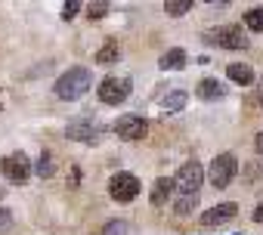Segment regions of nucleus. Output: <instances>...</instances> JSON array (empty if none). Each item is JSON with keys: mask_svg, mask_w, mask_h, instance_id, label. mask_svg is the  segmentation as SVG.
I'll return each instance as SVG.
<instances>
[{"mask_svg": "<svg viewBox=\"0 0 263 235\" xmlns=\"http://www.w3.org/2000/svg\"><path fill=\"white\" fill-rule=\"evenodd\" d=\"M90 87H93V74H90L87 68L74 65V68H68L65 74H59V81H56V96H59V99H81Z\"/></svg>", "mask_w": 263, "mask_h": 235, "instance_id": "f257e3e1", "label": "nucleus"}, {"mask_svg": "<svg viewBox=\"0 0 263 235\" xmlns=\"http://www.w3.org/2000/svg\"><path fill=\"white\" fill-rule=\"evenodd\" d=\"M235 173H238V161H235V155H217L214 161H211V167H208V183L214 186V189H226L232 180H235Z\"/></svg>", "mask_w": 263, "mask_h": 235, "instance_id": "f03ea898", "label": "nucleus"}, {"mask_svg": "<svg viewBox=\"0 0 263 235\" xmlns=\"http://www.w3.org/2000/svg\"><path fill=\"white\" fill-rule=\"evenodd\" d=\"M0 173H4L7 183H13V186H25L28 177H31V161H28V155H25V152L7 155L4 161H0Z\"/></svg>", "mask_w": 263, "mask_h": 235, "instance_id": "7ed1b4c3", "label": "nucleus"}, {"mask_svg": "<svg viewBox=\"0 0 263 235\" xmlns=\"http://www.w3.org/2000/svg\"><path fill=\"white\" fill-rule=\"evenodd\" d=\"M111 130H115L118 140L137 143V140H146V133H149V121H146V118H140V114H124V118H118V121H115Z\"/></svg>", "mask_w": 263, "mask_h": 235, "instance_id": "20e7f679", "label": "nucleus"}, {"mask_svg": "<svg viewBox=\"0 0 263 235\" xmlns=\"http://www.w3.org/2000/svg\"><path fill=\"white\" fill-rule=\"evenodd\" d=\"M130 90H134V81H130V77H105L96 93H99V99L105 105H118V102L130 99Z\"/></svg>", "mask_w": 263, "mask_h": 235, "instance_id": "39448f33", "label": "nucleus"}, {"mask_svg": "<svg viewBox=\"0 0 263 235\" xmlns=\"http://www.w3.org/2000/svg\"><path fill=\"white\" fill-rule=\"evenodd\" d=\"M208 41L217 44L220 50H248V34H245L241 25H223V28L211 31Z\"/></svg>", "mask_w": 263, "mask_h": 235, "instance_id": "423d86ee", "label": "nucleus"}, {"mask_svg": "<svg viewBox=\"0 0 263 235\" xmlns=\"http://www.w3.org/2000/svg\"><path fill=\"white\" fill-rule=\"evenodd\" d=\"M108 195H111L115 201H121V204L134 201V198L140 195V180H137L134 173H115V177L108 180Z\"/></svg>", "mask_w": 263, "mask_h": 235, "instance_id": "0eeeda50", "label": "nucleus"}, {"mask_svg": "<svg viewBox=\"0 0 263 235\" xmlns=\"http://www.w3.org/2000/svg\"><path fill=\"white\" fill-rule=\"evenodd\" d=\"M204 180H208V170H204L198 161H186V164L180 167V173H177L174 183H177L180 192H198Z\"/></svg>", "mask_w": 263, "mask_h": 235, "instance_id": "6e6552de", "label": "nucleus"}, {"mask_svg": "<svg viewBox=\"0 0 263 235\" xmlns=\"http://www.w3.org/2000/svg\"><path fill=\"white\" fill-rule=\"evenodd\" d=\"M235 213H238V204L235 201H223V204H217V207H211V210L201 213V226H223Z\"/></svg>", "mask_w": 263, "mask_h": 235, "instance_id": "1a4fd4ad", "label": "nucleus"}, {"mask_svg": "<svg viewBox=\"0 0 263 235\" xmlns=\"http://www.w3.org/2000/svg\"><path fill=\"white\" fill-rule=\"evenodd\" d=\"M65 136L68 140H74V143H99V127H93L90 121H71L68 127H65Z\"/></svg>", "mask_w": 263, "mask_h": 235, "instance_id": "9d476101", "label": "nucleus"}, {"mask_svg": "<svg viewBox=\"0 0 263 235\" xmlns=\"http://www.w3.org/2000/svg\"><path fill=\"white\" fill-rule=\"evenodd\" d=\"M195 96L204 99V102H214V99H223V96H226V87H223L217 77H201L198 87H195Z\"/></svg>", "mask_w": 263, "mask_h": 235, "instance_id": "9b49d317", "label": "nucleus"}, {"mask_svg": "<svg viewBox=\"0 0 263 235\" xmlns=\"http://www.w3.org/2000/svg\"><path fill=\"white\" fill-rule=\"evenodd\" d=\"M186 50L183 47H174V50H167L161 59H158V68H164V71H180V68H186Z\"/></svg>", "mask_w": 263, "mask_h": 235, "instance_id": "f8f14e48", "label": "nucleus"}, {"mask_svg": "<svg viewBox=\"0 0 263 235\" xmlns=\"http://www.w3.org/2000/svg\"><path fill=\"white\" fill-rule=\"evenodd\" d=\"M226 74H229L232 84H241V87H251V84L257 81V77H254V68L245 65V62H232V65L226 68Z\"/></svg>", "mask_w": 263, "mask_h": 235, "instance_id": "ddd939ff", "label": "nucleus"}, {"mask_svg": "<svg viewBox=\"0 0 263 235\" xmlns=\"http://www.w3.org/2000/svg\"><path fill=\"white\" fill-rule=\"evenodd\" d=\"M174 186H177L174 180L158 177V180H155V186H152V204H155V207H164V204H167V198L174 195Z\"/></svg>", "mask_w": 263, "mask_h": 235, "instance_id": "4468645a", "label": "nucleus"}, {"mask_svg": "<svg viewBox=\"0 0 263 235\" xmlns=\"http://www.w3.org/2000/svg\"><path fill=\"white\" fill-rule=\"evenodd\" d=\"M118 59H121V47H118L115 41H105L102 50L96 53V62H99V65H111V62H118Z\"/></svg>", "mask_w": 263, "mask_h": 235, "instance_id": "2eb2a0df", "label": "nucleus"}, {"mask_svg": "<svg viewBox=\"0 0 263 235\" xmlns=\"http://www.w3.org/2000/svg\"><path fill=\"white\" fill-rule=\"evenodd\" d=\"M195 207H198V192H180V198H177L174 210H177L180 217H186V213H192Z\"/></svg>", "mask_w": 263, "mask_h": 235, "instance_id": "dca6fc26", "label": "nucleus"}, {"mask_svg": "<svg viewBox=\"0 0 263 235\" xmlns=\"http://www.w3.org/2000/svg\"><path fill=\"white\" fill-rule=\"evenodd\" d=\"M108 10H111V0H90V7H87V19H90V22H99V19H105V16H108Z\"/></svg>", "mask_w": 263, "mask_h": 235, "instance_id": "f3484780", "label": "nucleus"}, {"mask_svg": "<svg viewBox=\"0 0 263 235\" xmlns=\"http://www.w3.org/2000/svg\"><path fill=\"white\" fill-rule=\"evenodd\" d=\"M248 31H263V7H254L245 13V22H241Z\"/></svg>", "mask_w": 263, "mask_h": 235, "instance_id": "a211bd4d", "label": "nucleus"}, {"mask_svg": "<svg viewBox=\"0 0 263 235\" xmlns=\"http://www.w3.org/2000/svg\"><path fill=\"white\" fill-rule=\"evenodd\" d=\"M164 10H167V16L180 19V16H186L192 10V0H164Z\"/></svg>", "mask_w": 263, "mask_h": 235, "instance_id": "6ab92c4d", "label": "nucleus"}, {"mask_svg": "<svg viewBox=\"0 0 263 235\" xmlns=\"http://www.w3.org/2000/svg\"><path fill=\"white\" fill-rule=\"evenodd\" d=\"M183 105H186V93H183V90H174V93L161 102V108H164V111H180Z\"/></svg>", "mask_w": 263, "mask_h": 235, "instance_id": "aec40b11", "label": "nucleus"}, {"mask_svg": "<svg viewBox=\"0 0 263 235\" xmlns=\"http://www.w3.org/2000/svg\"><path fill=\"white\" fill-rule=\"evenodd\" d=\"M53 170H56V164H53V155H50V152H44V155H41V161H37V173L47 180V177H53Z\"/></svg>", "mask_w": 263, "mask_h": 235, "instance_id": "412c9836", "label": "nucleus"}, {"mask_svg": "<svg viewBox=\"0 0 263 235\" xmlns=\"http://www.w3.org/2000/svg\"><path fill=\"white\" fill-rule=\"evenodd\" d=\"M81 10V0H65V7H62V22H71Z\"/></svg>", "mask_w": 263, "mask_h": 235, "instance_id": "4be33fe9", "label": "nucleus"}, {"mask_svg": "<svg viewBox=\"0 0 263 235\" xmlns=\"http://www.w3.org/2000/svg\"><path fill=\"white\" fill-rule=\"evenodd\" d=\"M10 229H13V210L0 207V235H7Z\"/></svg>", "mask_w": 263, "mask_h": 235, "instance_id": "5701e85b", "label": "nucleus"}, {"mask_svg": "<svg viewBox=\"0 0 263 235\" xmlns=\"http://www.w3.org/2000/svg\"><path fill=\"white\" fill-rule=\"evenodd\" d=\"M105 235H124V223H121V220H111V223L105 226Z\"/></svg>", "mask_w": 263, "mask_h": 235, "instance_id": "b1692460", "label": "nucleus"}, {"mask_svg": "<svg viewBox=\"0 0 263 235\" xmlns=\"http://www.w3.org/2000/svg\"><path fill=\"white\" fill-rule=\"evenodd\" d=\"M78 183H81V167H78V164H74V167H71V189H74V186H78Z\"/></svg>", "mask_w": 263, "mask_h": 235, "instance_id": "393cba45", "label": "nucleus"}, {"mask_svg": "<svg viewBox=\"0 0 263 235\" xmlns=\"http://www.w3.org/2000/svg\"><path fill=\"white\" fill-rule=\"evenodd\" d=\"M254 149H257V155L263 158V133H257V140H254Z\"/></svg>", "mask_w": 263, "mask_h": 235, "instance_id": "a878e982", "label": "nucleus"}, {"mask_svg": "<svg viewBox=\"0 0 263 235\" xmlns=\"http://www.w3.org/2000/svg\"><path fill=\"white\" fill-rule=\"evenodd\" d=\"M254 223H263V204H260V207L254 210Z\"/></svg>", "mask_w": 263, "mask_h": 235, "instance_id": "bb28decb", "label": "nucleus"}, {"mask_svg": "<svg viewBox=\"0 0 263 235\" xmlns=\"http://www.w3.org/2000/svg\"><path fill=\"white\" fill-rule=\"evenodd\" d=\"M4 105H7V102H4V90H0V111H4Z\"/></svg>", "mask_w": 263, "mask_h": 235, "instance_id": "cd10ccee", "label": "nucleus"}, {"mask_svg": "<svg viewBox=\"0 0 263 235\" xmlns=\"http://www.w3.org/2000/svg\"><path fill=\"white\" fill-rule=\"evenodd\" d=\"M208 4H226V0H208Z\"/></svg>", "mask_w": 263, "mask_h": 235, "instance_id": "c85d7f7f", "label": "nucleus"}, {"mask_svg": "<svg viewBox=\"0 0 263 235\" xmlns=\"http://www.w3.org/2000/svg\"><path fill=\"white\" fill-rule=\"evenodd\" d=\"M0 195H4V189H0Z\"/></svg>", "mask_w": 263, "mask_h": 235, "instance_id": "c756f323", "label": "nucleus"}]
</instances>
